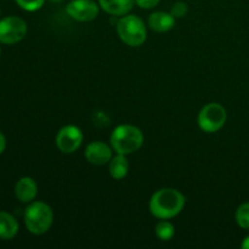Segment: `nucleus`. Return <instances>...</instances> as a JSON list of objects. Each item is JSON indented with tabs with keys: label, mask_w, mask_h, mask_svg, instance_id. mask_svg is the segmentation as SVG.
<instances>
[{
	"label": "nucleus",
	"mask_w": 249,
	"mask_h": 249,
	"mask_svg": "<svg viewBox=\"0 0 249 249\" xmlns=\"http://www.w3.org/2000/svg\"><path fill=\"white\" fill-rule=\"evenodd\" d=\"M185 196L175 189H160L150 199V212L158 219H172L181 213Z\"/></svg>",
	"instance_id": "1"
},
{
	"label": "nucleus",
	"mask_w": 249,
	"mask_h": 249,
	"mask_svg": "<svg viewBox=\"0 0 249 249\" xmlns=\"http://www.w3.org/2000/svg\"><path fill=\"white\" fill-rule=\"evenodd\" d=\"M143 143L142 131L135 125L122 124L118 125L111 135V147L121 155H131L141 148Z\"/></svg>",
	"instance_id": "2"
},
{
	"label": "nucleus",
	"mask_w": 249,
	"mask_h": 249,
	"mask_svg": "<svg viewBox=\"0 0 249 249\" xmlns=\"http://www.w3.org/2000/svg\"><path fill=\"white\" fill-rule=\"evenodd\" d=\"M53 221V209L44 202H31L24 212V224L27 230L33 235H44L48 232Z\"/></svg>",
	"instance_id": "3"
},
{
	"label": "nucleus",
	"mask_w": 249,
	"mask_h": 249,
	"mask_svg": "<svg viewBox=\"0 0 249 249\" xmlns=\"http://www.w3.org/2000/svg\"><path fill=\"white\" fill-rule=\"evenodd\" d=\"M117 33L123 43L131 48H138L145 43L147 31L142 19L136 15H124L117 21Z\"/></svg>",
	"instance_id": "4"
},
{
	"label": "nucleus",
	"mask_w": 249,
	"mask_h": 249,
	"mask_svg": "<svg viewBox=\"0 0 249 249\" xmlns=\"http://www.w3.org/2000/svg\"><path fill=\"white\" fill-rule=\"evenodd\" d=\"M226 109L220 104L212 102L206 105L198 113V126L206 133H216L226 122Z\"/></svg>",
	"instance_id": "5"
},
{
	"label": "nucleus",
	"mask_w": 249,
	"mask_h": 249,
	"mask_svg": "<svg viewBox=\"0 0 249 249\" xmlns=\"http://www.w3.org/2000/svg\"><path fill=\"white\" fill-rule=\"evenodd\" d=\"M27 34V23L17 16H7L0 21V43L16 44Z\"/></svg>",
	"instance_id": "6"
},
{
	"label": "nucleus",
	"mask_w": 249,
	"mask_h": 249,
	"mask_svg": "<svg viewBox=\"0 0 249 249\" xmlns=\"http://www.w3.org/2000/svg\"><path fill=\"white\" fill-rule=\"evenodd\" d=\"M99 6L94 0H72L66 6V11L75 21L89 22L97 17Z\"/></svg>",
	"instance_id": "7"
},
{
	"label": "nucleus",
	"mask_w": 249,
	"mask_h": 249,
	"mask_svg": "<svg viewBox=\"0 0 249 249\" xmlns=\"http://www.w3.org/2000/svg\"><path fill=\"white\" fill-rule=\"evenodd\" d=\"M83 142V133L78 126L66 125L56 136V146L63 153H73Z\"/></svg>",
	"instance_id": "8"
},
{
	"label": "nucleus",
	"mask_w": 249,
	"mask_h": 249,
	"mask_svg": "<svg viewBox=\"0 0 249 249\" xmlns=\"http://www.w3.org/2000/svg\"><path fill=\"white\" fill-rule=\"evenodd\" d=\"M112 150L104 141H92L85 148V158L94 165H105L112 160Z\"/></svg>",
	"instance_id": "9"
},
{
	"label": "nucleus",
	"mask_w": 249,
	"mask_h": 249,
	"mask_svg": "<svg viewBox=\"0 0 249 249\" xmlns=\"http://www.w3.org/2000/svg\"><path fill=\"white\" fill-rule=\"evenodd\" d=\"M38 194V185L36 180L26 177L19 179L15 185V196L22 203H31Z\"/></svg>",
	"instance_id": "10"
},
{
	"label": "nucleus",
	"mask_w": 249,
	"mask_h": 249,
	"mask_svg": "<svg viewBox=\"0 0 249 249\" xmlns=\"http://www.w3.org/2000/svg\"><path fill=\"white\" fill-rule=\"evenodd\" d=\"M148 26L152 31L158 33L169 32L175 26V17L170 12L156 11L148 17Z\"/></svg>",
	"instance_id": "11"
},
{
	"label": "nucleus",
	"mask_w": 249,
	"mask_h": 249,
	"mask_svg": "<svg viewBox=\"0 0 249 249\" xmlns=\"http://www.w3.org/2000/svg\"><path fill=\"white\" fill-rule=\"evenodd\" d=\"M135 0H99V5L104 11L112 16H124L133 10Z\"/></svg>",
	"instance_id": "12"
},
{
	"label": "nucleus",
	"mask_w": 249,
	"mask_h": 249,
	"mask_svg": "<svg viewBox=\"0 0 249 249\" xmlns=\"http://www.w3.org/2000/svg\"><path fill=\"white\" fill-rule=\"evenodd\" d=\"M18 232V223L16 218L7 212H0V238L12 240Z\"/></svg>",
	"instance_id": "13"
},
{
	"label": "nucleus",
	"mask_w": 249,
	"mask_h": 249,
	"mask_svg": "<svg viewBox=\"0 0 249 249\" xmlns=\"http://www.w3.org/2000/svg\"><path fill=\"white\" fill-rule=\"evenodd\" d=\"M108 172L111 177L116 180L125 178L129 172V162L126 160V156L117 153V156L112 157L108 163Z\"/></svg>",
	"instance_id": "14"
},
{
	"label": "nucleus",
	"mask_w": 249,
	"mask_h": 249,
	"mask_svg": "<svg viewBox=\"0 0 249 249\" xmlns=\"http://www.w3.org/2000/svg\"><path fill=\"white\" fill-rule=\"evenodd\" d=\"M156 235L160 241H170L175 235V228L168 219H160V223L156 225Z\"/></svg>",
	"instance_id": "15"
},
{
	"label": "nucleus",
	"mask_w": 249,
	"mask_h": 249,
	"mask_svg": "<svg viewBox=\"0 0 249 249\" xmlns=\"http://www.w3.org/2000/svg\"><path fill=\"white\" fill-rule=\"evenodd\" d=\"M236 221L240 228L249 230V202L238 207L236 211Z\"/></svg>",
	"instance_id": "16"
},
{
	"label": "nucleus",
	"mask_w": 249,
	"mask_h": 249,
	"mask_svg": "<svg viewBox=\"0 0 249 249\" xmlns=\"http://www.w3.org/2000/svg\"><path fill=\"white\" fill-rule=\"evenodd\" d=\"M16 2L21 9L29 12H33L41 9V6L44 5L45 0H16Z\"/></svg>",
	"instance_id": "17"
},
{
	"label": "nucleus",
	"mask_w": 249,
	"mask_h": 249,
	"mask_svg": "<svg viewBox=\"0 0 249 249\" xmlns=\"http://www.w3.org/2000/svg\"><path fill=\"white\" fill-rule=\"evenodd\" d=\"M187 11H189V7H187L186 2L177 1L173 4L170 14H172L175 18H182V17L186 16Z\"/></svg>",
	"instance_id": "18"
},
{
	"label": "nucleus",
	"mask_w": 249,
	"mask_h": 249,
	"mask_svg": "<svg viewBox=\"0 0 249 249\" xmlns=\"http://www.w3.org/2000/svg\"><path fill=\"white\" fill-rule=\"evenodd\" d=\"M160 0H135V4L141 9H153L160 4Z\"/></svg>",
	"instance_id": "19"
},
{
	"label": "nucleus",
	"mask_w": 249,
	"mask_h": 249,
	"mask_svg": "<svg viewBox=\"0 0 249 249\" xmlns=\"http://www.w3.org/2000/svg\"><path fill=\"white\" fill-rule=\"evenodd\" d=\"M5 147H6V140H5V136L2 135V133L0 131V155L4 152Z\"/></svg>",
	"instance_id": "20"
},
{
	"label": "nucleus",
	"mask_w": 249,
	"mask_h": 249,
	"mask_svg": "<svg viewBox=\"0 0 249 249\" xmlns=\"http://www.w3.org/2000/svg\"><path fill=\"white\" fill-rule=\"evenodd\" d=\"M241 247L243 249H249V236H247V237L243 240V242L241 243Z\"/></svg>",
	"instance_id": "21"
},
{
	"label": "nucleus",
	"mask_w": 249,
	"mask_h": 249,
	"mask_svg": "<svg viewBox=\"0 0 249 249\" xmlns=\"http://www.w3.org/2000/svg\"><path fill=\"white\" fill-rule=\"evenodd\" d=\"M51 2H60V1H62V0H50Z\"/></svg>",
	"instance_id": "22"
},
{
	"label": "nucleus",
	"mask_w": 249,
	"mask_h": 249,
	"mask_svg": "<svg viewBox=\"0 0 249 249\" xmlns=\"http://www.w3.org/2000/svg\"><path fill=\"white\" fill-rule=\"evenodd\" d=\"M0 55H1V49H0Z\"/></svg>",
	"instance_id": "23"
}]
</instances>
